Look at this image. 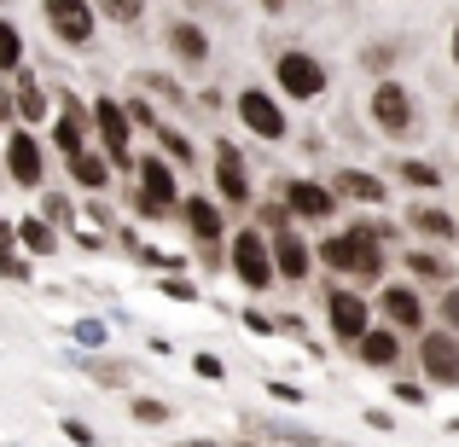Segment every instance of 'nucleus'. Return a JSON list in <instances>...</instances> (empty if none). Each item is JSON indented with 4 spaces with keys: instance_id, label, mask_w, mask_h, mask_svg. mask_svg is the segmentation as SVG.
Returning <instances> with one entry per match:
<instances>
[{
    "instance_id": "f257e3e1",
    "label": "nucleus",
    "mask_w": 459,
    "mask_h": 447,
    "mask_svg": "<svg viewBox=\"0 0 459 447\" xmlns=\"http://www.w3.org/2000/svg\"><path fill=\"white\" fill-rule=\"evenodd\" d=\"M314 256L325 262L332 273H343V279H355V285H372V279H384V268H390V256H384V238L372 233V227H343V233H332V238H320V250Z\"/></svg>"
},
{
    "instance_id": "f03ea898",
    "label": "nucleus",
    "mask_w": 459,
    "mask_h": 447,
    "mask_svg": "<svg viewBox=\"0 0 459 447\" xmlns=\"http://www.w3.org/2000/svg\"><path fill=\"white\" fill-rule=\"evenodd\" d=\"M227 262H233V273H238L245 291H268V285L280 279V273H273V250H268V238H262V227H245V233L227 238Z\"/></svg>"
},
{
    "instance_id": "7ed1b4c3",
    "label": "nucleus",
    "mask_w": 459,
    "mask_h": 447,
    "mask_svg": "<svg viewBox=\"0 0 459 447\" xmlns=\"http://www.w3.org/2000/svg\"><path fill=\"white\" fill-rule=\"evenodd\" d=\"M273 76H280V93L285 99H320L325 93V64L303 47H285L280 58H273Z\"/></svg>"
},
{
    "instance_id": "20e7f679",
    "label": "nucleus",
    "mask_w": 459,
    "mask_h": 447,
    "mask_svg": "<svg viewBox=\"0 0 459 447\" xmlns=\"http://www.w3.org/2000/svg\"><path fill=\"white\" fill-rule=\"evenodd\" d=\"M372 123L384 128L390 140H402V134H413L419 128V111H413V93L402 88V82H390L384 76L378 88H372Z\"/></svg>"
},
{
    "instance_id": "39448f33",
    "label": "nucleus",
    "mask_w": 459,
    "mask_h": 447,
    "mask_svg": "<svg viewBox=\"0 0 459 447\" xmlns=\"http://www.w3.org/2000/svg\"><path fill=\"white\" fill-rule=\"evenodd\" d=\"M93 128H100L105 140V157H111V168H134V151H128V134H134V123H128V111L117 99H93Z\"/></svg>"
},
{
    "instance_id": "423d86ee",
    "label": "nucleus",
    "mask_w": 459,
    "mask_h": 447,
    "mask_svg": "<svg viewBox=\"0 0 459 447\" xmlns=\"http://www.w3.org/2000/svg\"><path fill=\"white\" fill-rule=\"evenodd\" d=\"M41 12H47V30H53L65 47H88L93 41V18H100L93 0H47Z\"/></svg>"
},
{
    "instance_id": "0eeeda50",
    "label": "nucleus",
    "mask_w": 459,
    "mask_h": 447,
    "mask_svg": "<svg viewBox=\"0 0 459 447\" xmlns=\"http://www.w3.org/2000/svg\"><path fill=\"white\" fill-rule=\"evenodd\" d=\"M134 175H140V192H146L157 210H169V221H175V210H180V180H175V163H169L163 151H157V157H134Z\"/></svg>"
},
{
    "instance_id": "6e6552de",
    "label": "nucleus",
    "mask_w": 459,
    "mask_h": 447,
    "mask_svg": "<svg viewBox=\"0 0 459 447\" xmlns=\"http://www.w3.org/2000/svg\"><path fill=\"white\" fill-rule=\"evenodd\" d=\"M6 175H12V186H23V192L41 186V175H47V151H41V140H35L30 128H18V134L6 140Z\"/></svg>"
},
{
    "instance_id": "1a4fd4ad",
    "label": "nucleus",
    "mask_w": 459,
    "mask_h": 447,
    "mask_svg": "<svg viewBox=\"0 0 459 447\" xmlns=\"http://www.w3.org/2000/svg\"><path fill=\"white\" fill-rule=\"evenodd\" d=\"M233 111H238V123H245L256 140H285V111H280V99H268L262 88H245Z\"/></svg>"
},
{
    "instance_id": "9d476101",
    "label": "nucleus",
    "mask_w": 459,
    "mask_h": 447,
    "mask_svg": "<svg viewBox=\"0 0 459 447\" xmlns=\"http://www.w3.org/2000/svg\"><path fill=\"white\" fill-rule=\"evenodd\" d=\"M419 366H425L430 383H459V331H425L419 343Z\"/></svg>"
},
{
    "instance_id": "9b49d317",
    "label": "nucleus",
    "mask_w": 459,
    "mask_h": 447,
    "mask_svg": "<svg viewBox=\"0 0 459 447\" xmlns=\"http://www.w3.org/2000/svg\"><path fill=\"white\" fill-rule=\"evenodd\" d=\"M325 320H332V337H337V343L355 348V337L372 325V308L360 302V291H332V297H325Z\"/></svg>"
},
{
    "instance_id": "f8f14e48",
    "label": "nucleus",
    "mask_w": 459,
    "mask_h": 447,
    "mask_svg": "<svg viewBox=\"0 0 459 447\" xmlns=\"http://www.w3.org/2000/svg\"><path fill=\"white\" fill-rule=\"evenodd\" d=\"M180 221L192 227V238H198L204 250H221V233H227V215H221V203L215 198H180Z\"/></svg>"
},
{
    "instance_id": "ddd939ff",
    "label": "nucleus",
    "mask_w": 459,
    "mask_h": 447,
    "mask_svg": "<svg viewBox=\"0 0 459 447\" xmlns=\"http://www.w3.org/2000/svg\"><path fill=\"white\" fill-rule=\"evenodd\" d=\"M285 210H291L297 221H332L337 215V192L320 186V180H291V186H285Z\"/></svg>"
},
{
    "instance_id": "4468645a",
    "label": "nucleus",
    "mask_w": 459,
    "mask_h": 447,
    "mask_svg": "<svg viewBox=\"0 0 459 447\" xmlns=\"http://www.w3.org/2000/svg\"><path fill=\"white\" fill-rule=\"evenodd\" d=\"M273 273H280V279H308V268H314V250L303 245V233H297V227H273Z\"/></svg>"
},
{
    "instance_id": "2eb2a0df",
    "label": "nucleus",
    "mask_w": 459,
    "mask_h": 447,
    "mask_svg": "<svg viewBox=\"0 0 459 447\" xmlns=\"http://www.w3.org/2000/svg\"><path fill=\"white\" fill-rule=\"evenodd\" d=\"M88 134H93V111L76 99V93H65V99H58V123H53V146L70 157V151L88 146Z\"/></svg>"
},
{
    "instance_id": "dca6fc26",
    "label": "nucleus",
    "mask_w": 459,
    "mask_h": 447,
    "mask_svg": "<svg viewBox=\"0 0 459 447\" xmlns=\"http://www.w3.org/2000/svg\"><path fill=\"white\" fill-rule=\"evenodd\" d=\"M215 186H221V203H250V175H245V157H238L233 140L215 146Z\"/></svg>"
},
{
    "instance_id": "f3484780",
    "label": "nucleus",
    "mask_w": 459,
    "mask_h": 447,
    "mask_svg": "<svg viewBox=\"0 0 459 447\" xmlns=\"http://www.w3.org/2000/svg\"><path fill=\"white\" fill-rule=\"evenodd\" d=\"M378 308H384V320H390L395 331H425V302H419L413 285H384Z\"/></svg>"
},
{
    "instance_id": "a211bd4d",
    "label": "nucleus",
    "mask_w": 459,
    "mask_h": 447,
    "mask_svg": "<svg viewBox=\"0 0 459 447\" xmlns=\"http://www.w3.org/2000/svg\"><path fill=\"white\" fill-rule=\"evenodd\" d=\"M360 360H367L372 372H390L395 360H402V337H395V325H367V331L355 337Z\"/></svg>"
},
{
    "instance_id": "6ab92c4d",
    "label": "nucleus",
    "mask_w": 459,
    "mask_h": 447,
    "mask_svg": "<svg viewBox=\"0 0 459 447\" xmlns=\"http://www.w3.org/2000/svg\"><path fill=\"white\" fill-rule=\"evenodd\" d=\"M12 111H18V123H47V88L23 76V64L12 70Z\"/></svg>"
},
{
    "instance_id": "aec40b11",
    "label": "nucleus",
    "mask_w": 459,
    "mask_h": 447,
    "mask_svg": "<svg viewBox=\"0 0 459 447\" xmlns=\"http://www.w3.org/2000/svg\"><path fill=\"white\" fill-rule=\"evenodd\" d=\"M169 47H175V58H180V64H192V70L210 58V35H204V23H192V18L169 23Z\"/></svg>"
},
{
    "instance_id": "412c9836",
    "label": "nucleus",
    "mask_w": 459,
    "mask_h": 447,
    "mask_svg": "<svg viewBox=\"0 0 459 447\" xmlns=\"http://www.w3.org/2000/svg\"><path fill=\"white\" fill-rule=\"evenodd\" d=\"M12 233H18L23 256H53V250H58V233H53V221H47V215H23Z\"/></svg>"
},
{
    "instance_id": "4be33fe9",
    "label": "nucleus",
    "mask_w": 459,
    "mask_h": 447,
    "mask_svg": "<svg viewBox=\"0 0 459 447\" xmlns=\"http://www.w3.org/2000/svg\"><path fill=\"white\" fill-rule=\"evenodd\" d=\"M0 279H12V285L35 279V268H30V256H23V245H18V233H12V221H0Z\"/></svg>"
},
{
    "instance_id": "5701e85b",
    "label": "nucleus",
    "mask_w": 459,
    "mask_h": 447,
    "mask_svg": "<svg viewBox=\"0 0 459 447\" xmlns=\"http://www.w3.org/2000/svg\"><path fill=\"white\" fill-rule=\"evenodd\" d=\"M70 180H76L82 192H105V180H111V157H93L88 146L70 151Z\"/></svg>"
},
{
    "instance_id": "b1692460",
    "label": "nucleus",
    "mask_w": 459,
    "mask_h": 447,
    "mask_svg": "<svg viewBox=\"0 0 459 447\" xmlns=\"http://www.w3.org/2000/svg\"><path fill=\"white\" fill-rule=\"evenodd\" d=\"M337 192L355 198V203H384L390 198V186H384L378 175H367V168H343V175H337Z\"/></svg>"
},
{
    "instance_id": "393cba45",
    "label": "nucleus",
    "mask_w": 459,
    "mask_h": 447,
    "mask_svg": "<svg viewBox=\"0 0 459 447\" xmlns=\"http://www.w3.org/2000/svg\"><path fill=\"white\" fill-rule=\"evenodd\" d=\"M407 227H413V233H425V238H454V233H459L454 215L437 210V203H419V210H407Z\"/></svg>"
},
{
    "instance_id": "a878e982",
    "label": "nucleus",
    "mask_w": 459,
    "mask_h": 447,
    "mask_svg": "<svg viewBox=\"0 0 459 447\" xmlns=\"http://www.w3.org/2000/svg\"><path fill=\"white\" fill-rule=\"evenodd\" d=\"M152 134H157V151H163V157H169V163H180V168H192V140H186V134H175V128H169V123H157V128H152Z\"/></svg>"
},
{
    "instance_id": "bb28decb",
    "label": "nucleus",
    "mask_w": 459,
    "mask_h": 447,
    "mask_svg": "<svg viewBox=\"0 0 459 447\" xmlns=\"http://www.w3.org/2000/svg\"><path fill=\"white\" fill-rule=\"evenodd\" d=\"M18 64H23V35L12 18H0V76H12Z\"/></svg>"
},
{
    "instance_id": "cd10ccee",
    "label": "nucleus",
    "mask_w": 459,
    "mask_h": 447,
    "mask_svg": "<svg viewBox=\"0 0 459 447\" xmlns=\"http://www.w3.org/2000/svg\"><path fill=\"white\" fill-rule=\"evenodd\" d=\"M93 12H105L111 23H140L146 18V0H93Z\"/></svg>"
},
{
    "instance_id": "c85d7f7f",
    "label": "nucleus",
    "mask_w": 459,
    "mask_h": 447,
    "mask_svg": "<svg viewBox=\"0 0 459 447\" xmlns=\"http://www.w3.org/2000/svg\"><path fill=\"white\" fill-rule=\"evenodd\" d=\"M82 366H88V378H100V383H117V390H123V383H128V366H117V360L82 355Z\"/></svg>"
},
{
    "instance_id": "c756f323",
    "label": "nucleus",
    "mask_w": 459,
    "mask_h": 447,
    "mask_svg": "<svg viewBox=\"0 0 459 447\" xmlns=\"http://www.w3.org/2000/svg\"><path fill=\"white\" fill-rule=\"evenodd\" d=\"M128 413H134L140 425H169V418H175V407H169V401H152V395H140V401H128Z\"/></svg>"
},
{
    "instance_id": "7c9ffc66",
    "label": "nucleus",
    "mask_w": 459,
    "mask_h": 447,
    "mask_svg": "<svg viewBox=\"0 0 459 447\" xmlns=\"http://www.w3.org/2000/svg\"><path fill=\"white\" fill-rule=\"evenodd\" d=\"M407 268H413L419 279H442V273H448V262H442L437 250H413V256H407Z\"/></svg>"
},
{
    "instance_id": "2f4dec72",
    "label": "nucleus",
    "mask_w": 459,
    "mask_h": 447,
    "mask_svg": "<svg viewBox=\"0 0 459 447\" xmlns=\"http://www.w3.org/2000/svg\"><path fill=\"white\" fill-rule=\"evenodd\" d=\"M402 180H407V186H442V168L413 157V163H402Z\"/></svg>"
},
{
    "instance_id": "473e14b6",
    "label": "nucleus",
    "mask_w": 459,
    "mask_h": 447,
    "mask_svg": "<svg viewBox=\"0 0 459 447\" xmlns=\"http://www.w3.org/2000/svg\"><path fill=\"white\" fill-rule=\"evenodd\" d=\"M41 215H47V221H53V227L76 221V210H70V198H58V192H47V198H41Z\"/></svg>"
},
{
    "instance_id": "72a5a7b5",
    "label": "nucleus",
    "mask_w": 459,
    "mask_h": 447,
    "mask_svg": "<svg viewBox=\"0 0 459 447\" xmlns=\"http://www.w3.org/2000/svg\"><path fill=\"white\" fill-rule=\"evenodd\" d=\"M157 285H163V297H175V302H198V285H192V279H175V273H163Z\"/></svg>"
},
{
    "instance_id": "f704fd0d",
    "label": "nucleus",
    "mask_w": 459,
    "mask_h": 447,
    "mask_svg": "<svg viewBox=\"0 0 459 447\" xmlns=\"http://www.w3.org/2000/svg\"><path fill=\"white\" fill-rule=\"evenodd\" d=\"M128 210H134V215H146V221H169V210H157V203H152V198H146L140 186L128 192Z\"/></svg>"
},
{
    "instance_id": "c9c22d12",
    "label": "nucleus",
    "mask_w": 459,
    "mask_h": 447,
    "mask_svg": "<svg viewBox=\"0 0 459 447\" xmlns=\"http://www.w3.org/2000/svg\"><path fill=\"white\" fill-rule=\"evenodd\" d=\"M390 64H395V47H367V70L372 76H390Z\"/></svg>"
},
{
    "instance_id": "e433bc0d",
    "label": "nucleus",
    "mask_w": 459,
    "mask_h": 447,
    "mask_svg": "<svg viewBox=\"0 0 459 447\" xmlns=\"http://www.w3.org/2000/svg\"><path fill=\"white\" fill-rule=\"evenodd\" d=\"M123 111H128V123H134V128H157V111H152L146 99H128Z\"/></svg>"
},
{
    "instance_id": "4c0bfd02",
    "label": "nucleus",
    "mask_w": 459,
    "mask_h": 447,
    "mask_svg": "<svg viewBox=\"0 0 459 447\" xmlns=\"http://www.w3.org/2000/svg\"><path fill=\"white\" fill-rule=\"evenodd\" d=\"M58 430H65V442H70V447H93V430L82 425V418H65Z\"/></svg>"
},
{
    "instance_id": "58836bf2",
    "label": "nucleus",
    "mask_w": 459,
    "mask_h": 447,
    "mask_svg": "<svg viewBox=\"0 0 459 447\" xmlns=\"http://www.w3.org/2000/svg\"><path fill=\"white\" fill-rule=\"evenodd\" d=\"M192 372H198V378H227V366H221V360H215V355H192Z\"/></svg>"
},
{
    "instance_id": "ea45409f",
    "label": "nucleus",
    "mask_w": 459,
    "mask_h": 447,
    "mask_svg": "<svg viewBox=\"0 0 459 447\" xmlns=\"http://www.w3.org/2000/svg\"><path fill=\"white\" fill-rule=\"evenodd\" d=\"M76 343L100 348V343H105V325H100V320H76Z\"/></svg>"
},
{
    "instance_id": "a19ab883",
    "label": "nucleus",
    "mask_w": 459,
    "mask_h": 447,
    "mask_svg": "<svg viewBox=\"0 0 459 447\" xmlns=\"http://www.w3.org/2000/svg\"><path fill=\"white\" fill-rule=\"evenodd\" d=\"M262 227H291V210H285V203H262Z\"/></svg>"
},
{
    "instance_id": "79ce46f5",
    "label": "nucleus",
    "mask_w": 459,
    "mask_h": 447,
    "mask_svg": "<svg viewBox=\"0 0 459 447\" xmlns=\"http://www.w3.org/2000/svg\"><path fill=\"white\" fill-rule=\"evenodd\" d=\"M395 401H407V407H425V383H395Z\"/></svg>"
},
{
    "instance_id": "37998d69",
    "label": "nucleus",
    "mask_w": 459,
    "mask_h": 447,
    "mask_svg": "<svg viewBox=\"0 0 459 447\" xmlns=\"http://www.w3.org/2000/svg\"><path fill=\"white\" fill-rule=\"evenodd\" d=\"M442 320H448V331H459V285H448V297H442Z\"/></svg>"
},
{
    "instance_id": "c03bdc74",
    "label": "nucleus",
    "mask_w": 459,
    "mask_h": 447,
    "mask_svg": "<svg viewBox=\"0 0 459 447\" xmlns=\"http://www.w3.org/2000/svg\"><path fill=\"white\" fill-rule=\"evenodd\" d=\"M245 331H256V337H268V331H273V320H268V314H256V308H250V314H245Z\"/></svg>"
},
{
    "instance_id": "a18cd8bd",
    "label": "nucleus",
    "mask_w": 459,
    "mask_h": 447,
    "mask_svg": "<svg viewBox=\"0 0 459 447\" xmlns=\"http://www.w3.org/2000/svg\"><path fill=\"white\" fill-rule=\"evenodd\" d=\"M262 12H285V0H262Z\"/></svg>"
},
{
    "instance_id": "49530a36",
    "label": "nucleus",
    "mask_w": 459,
    "mask_h": 447,
    "mask_svg": "<svg viewBox=\"0 0 459 447\" xmlns=\"http://www.w3.org/2000/svg\"><path fill=\"white\" fill-rule=\"evenodd\" d=\"M180 447H215V442H204V436H192V442H180Z\"/></svg>"
},
{
    "instance_id": "de8ad7c7",
    "label": "nucleus",
    "mask_w": 459,
    "mask_h": 447,
    "mask_svg": "<svg viewBox=\"0 0 459 447\" xmlns=\"http://www.w3.org/2000/svg\"><path fill=\"white\" fill-rule=\"evenodd\" d=\"M454 64H459V23H454Z\"/></svg>"
},
{
    "instance_id": "09e8293b",
    "label": "nucleus",
    "mask_w": 459,
    "mask_h": 447,
    "mask_svg": "<svg viewBox=\"0 0 459 447\" xmlns=\"http://www.w3.org/2000/svg\"><path fill=\"white\" fill-rule=\"evenodd\" d=\"M227 447H256V442H227Z\"/></svg>"
},
{
    "instance_id": "8fccbe9b",
    "label": "nucleus",
    "mask_w": 459,
    "mask_h": 447,
    "mask_svg": "<svg viewBox=\"0 0 459 447\" xmlns=\"http://www.w3.org/2000/svg\"><path fill=\"white\" fill-rule=\"evenodd\" d=\"M454 123H459V105H454Z\"/></svg>"
}]
</instances>
